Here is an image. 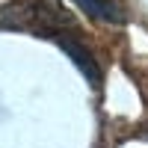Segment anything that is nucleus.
I'll return each instance as SVG.
<instances>
[{"label":"nucleus","mask_w":148,"mask_h":148,"mask_svg":"<svg viewBox=\"0 0 148 148\" xmlns=\"http://www.w3.org/2000/svg\"><path fill=\"white\" fill-rule=\"evenodd\" d=\"M74 27V15L59 0H12L0 6V30H24L53 39L56 33Z\"/></svg>","instance_id":"1"},{"label":"nucleus","mask_w":148,"mask_h":148,"mask_svg":"<svg viewBox=\"0 0 148 148\" xmlns=\"http://www.w3.org/2000/svg\"><path fill=\"white\" fill-rule=\"evenodd\" d=\"M71 3H77L86 15H92L95 21H107V24H121L125 21L121 6L113 3V0H71Z\"/></svg>","instance_id":"3"},{"label":"nucleus","mask_w":148,"mask_h":148,"mask_svg":"<svg viewBox=\"0 0 148 148\" xmlns=\"http://www.w3.org/2000/svg\"><path fill=\"white\" fill-rule=\"evenodd\" d=\"M53 42L62 47V51L74 59V62H77V68H80V71H83L92 83H98V80H101V68H98V62H95L92 51L86 47V42L77 36V27H74V30H65V33H56V36H53Z\"/></svg>","instance_id":"2"}]
</instances>
